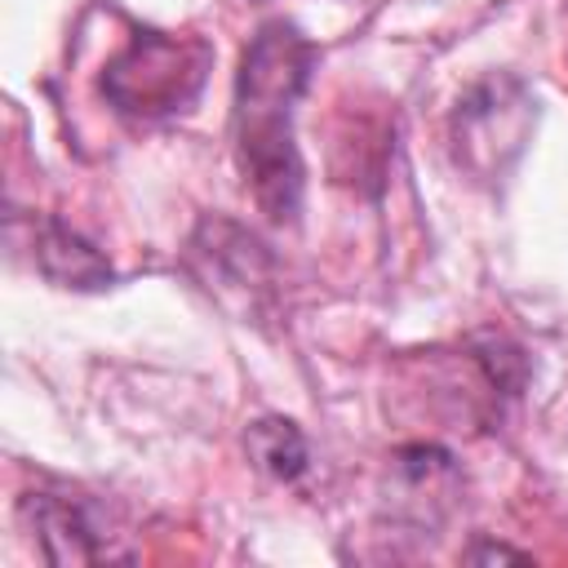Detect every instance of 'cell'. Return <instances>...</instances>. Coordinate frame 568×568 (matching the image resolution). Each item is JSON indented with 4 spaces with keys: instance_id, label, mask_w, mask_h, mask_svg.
Returning <instances> with one entry per match:
<instances>
[{
    "instance_id": "5b68a950",
    "label": "cell",
    "mask_w": 568,
    "mask_h": 568,
    "mask_svg": "<svg viewBox=\"0 0 568 568\" xmlns=\"http://www.w3.org/2000/svg\"><path fill=\"white\" fill-rule=\"evenodd\" d=\"M36 262L62 288H102V284H111V262L89 240H80L71 226H62L58 217H44L36 226Z\"/></svg>"
},
{
    "instance_id": "8992f818",
    "label": "cell",
    "mask_w": 568,
    "mask_h": 568,
    "mask_svg": "<svg viewBox=\"0 0 568 568\" xmlns=\"http://www.w3.org/2000/svg\"><path fill=\"white\" fill-rule=\"evenodd\" d=\"M244 444H248V457H253L266 475H275V479H297V475L306 470V439H302V430H297L293 422H284V417H262V422H253L248 435H244Z\"/></svg>"
},
{
    "instance_id": "277c9868",
    "label": "cell",
    "mask_w": 568,
    "mask_h": 568,
    "mask_svg": "<svg viewBox=\"0 0 568 568\" xmlns=\"http://www.w3.org/2000/svg\"><path fill=\"white\" fill-rule=\"evenodd\" d=\"M27 515L40 532V546L53 564H93V559H115L120 550H111L89 515V506L80 497L67 493H31L27 497Z\"/></svg>"
},
{
    "instance_id": "52a82bcc",
    "label": "cell",
    "mask_w": 568,
    "mask_h": 568,
    "mask_svg": "<svg viewBox=\"0 0 568 568\" xmlns=\"http://www.w3.org/2000/svg\"><path fill=\"white\" fill-rule=\"evenodd\" d=\"M475 359L484 364L488 382H493L497 390H506V395H515V390L524 386V377H528V359H524V351L510 346L506 337H479V342H475Z\"/></svg>"
},
{
    "instance_id": "6da1fadb",
    "label": "cell",
    "mask_w": 568,
    "mask_h": 568,
    "mask_svg": "<svg viewBox=\"0 0 568 568\" xmlns=\"http://www.w3.org/2000/svg\"><path fill=\"white\" fill-rule=\"evenodd\" d=\"M315 44L284 18L257 27L235 75V155L253 200L271 222H293L302 204V155L293 106L311 84Z\"/></svg>"
},
{
    "instance_id": "7a4b0ae2",
    "label": "cell",
    "mask_w": 568,
    "mask_h": 568,
    "mask_svg": "<svg viewBox=\"0 0 568 568\" xmlns=\"http://www.w3.org/2000/svg\"><path fill=\"white\" fill-rule=\"evenodd\" d=\"M213 49L200 36L138 31L102 71V93L120 115L160 120L191 106L209 80Z\"/></svg>"
},
{
    "instance_id": "3957f363",
    "label": "cell",
    "mask_w": 568,
    "mask_h": 568,
    "mask_svg": "<svg viewBox=\"0 0 568 568\" xmlns=\"http://www.w3.org/2000/svg\"><path fill=\"white\" fill-rule=\"evenodd\" d=\"M528 124H532V98L524 93L519 80L510 75L479 80L475 89L462 93L453 111L457 164L470 169L475 178H501L510 160L524 151Z\"/></svg>"
}]
</instances>
